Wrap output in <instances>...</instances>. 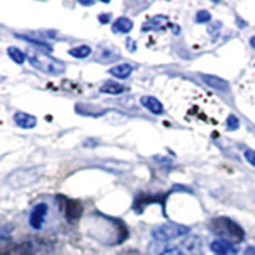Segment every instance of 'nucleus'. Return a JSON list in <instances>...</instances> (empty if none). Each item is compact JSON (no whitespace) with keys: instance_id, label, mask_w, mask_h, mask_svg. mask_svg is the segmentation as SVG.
I'll use <instances>...</instances> for the list:
<instances>
[{"instance_id":"nucleus-1","label":"nucleus","mask_w":255,"mask_h":255,"mask_svg":"<svg viewBox=\"0 0 255 255\" xmlns=\"http://www.w3.org/2000/svg\"><path fill=\"white\" fill-rule=\"evenodd\" d=\"M167 112L193 129L203 134H212L219 128L225 126V109L214 98L190 82L175 80L164 91Z\"/></svg>"},{"instance_id":"nucleus-2","label":"nucleus","mask_w":255,"mask_h":255,"mask_svg":"<svg viewBox=\"0 0 255 255\" xmlns=\"http://www.w3.org/2000/svg\"><path fill=\"white\" fill-rule=\"evenodd\" d=\"M26 56L29 62L34 66L35 69L42 70L43 74L48 75H62L66 72V64L51 58L50 54L45 51H40L38 48H27L26 50Z\"/></svg>"},{"instance_id":"nucleus-3","label":"nucleus","mask_w":255,"mask_h":255,"mask_svg":"<svg viewBox=\"0 0 255 255\" xmlns=\"http://www.w3.org/2000/svg\"><path fill=\"white\" fill-rule=\"evenodd\" d=\"M209 227L215 235H219L223 239V241L227 239L228 243L238 244L244 239L243 228L228 217H215L209 222Z\"/></svg>"},{"instance_id":"nucleus-4","label":"nucleus","mask_w":255,"mask_h":255,"mask_svg":"<svg viewBox=\"0 0 255 255\" xmlns=\"http://www.w3.org/2000/svg\"><path fill=\"white\" fill-rule=\"evenodd\" d=\"M38 247L32 241L14 243L8 238H0V255H35Z\"/></svg>"},{"instance_id":"nucleus-5","label":"nucleus","mask_w":255,"mask_h":255,"mask_svg":"<svg viewBox=\"0 0 255 255\" xmlns=\"http://www.w3.org/2000/svg\"><path fill=\"white\" fill-rule=\"evenodd\" d=\"M188 233V228L187 227H182L177 225V223H164V225H159L153 230V238L156 241H161V243H167V241H172V239H177L183 235Z\"/></svg>"},{"instance_id":"nucleus-6","label":"nucleus","mask_w":255,"mask_h":255,"mask_svg":"<svg viewBox=\"0 0 255 255\" xmlns=\"http://www.w3.org/2000/svg\"><path fill=\"white\" fill-rule=\"evenodd\" d=\"M239 93L243 94V98L255 104V59L249 64L239 82Z\"/></svg>"},{"instance_id":"nucleus-7","label":"nucleus","mask_w":255,"mask_h":255,"mask_svg":"<svg viewBox=\"0 0 255 255\" xmlns=\"http://www.w3.org/2000/svg\"><path fill=\"white\" fill-rule=\"evenodd\" d=\"M61 198V196H59ZM62 199V209H64V215H66L67 222L75 223L80 217H82L83 212V206L80 201H75V199H69V198H61Z\"/></svg>"},{"instance_id":"nucleus-8","label":"nucleus","mask_w":255,"mask_h":255,"mask_svg":"<svg viewBox=\"0 0 255 255\" xmlns=\"http://www.w3.org/2000/svg\"><path fill=\"white\" fill-rule=\"evenodd\" d=\"M171 29V22L169 18L166 16H153L150 18L145 24H142V32H148V30H158V32H163V30H169Z\"/></svg>"},{"instance_id":"nucleus-9","label":"nucleus","mask_w":255,"mask_h":255,"mask_svg":"<svg viewBox=\"0 0 255 255\" xmlns=\"http://www.w3.org/2000/svg\"><path fill=\"white\" fill-rule=\"evenodd\" d=\"M46 212H48V206L45 203H40L37 204L34 209L30 212V217H29V223L30 227L34 230H40L45 222V217H46Z\"/></svg>"},{"instance_id":"nucleus-10","label":"nucleus","mask_w":255,"mask_h":255,"mask_svg":"<svg viewBox=\"0 0 255 255\" xmlns=\"http://www.w3.org/2000/svg\"><path fill=\"white\" fill-rule=\"evenodd\" d=\"M211 251L217 255H238V247L233 246V243L223 241V239H217V241L211 243Z\"/></svg>"},{"instance_id":"nucleus-11","label":"nucleus","mask_w":255,"mask_h":255,"mask_svg":"<svg viewBox=\"0 0 255 255\" xmlns=\"http://www.w3.org/2000/svg\"><path fill=\"white\" fill-rule=\"evenodd\" d=\"M14 123L22 129H32L37 125V118L30 114H24V112H16L14 114Z\"/></svg>"},{"instance_id":"nucleus-12","label":"nucleus","mask_w":255,"mask_h":255,"mask_svg":"<svg viewBox=\"0 0 255 255\" xmlns=\"http://www.w3.org/2000/svg\"><path fill=\"white\" fill-rule=\"evenodd\" d=\"M140 104L143 107H147L151 114H155V115H159L164 112L163 104L159 102L156 98H151V96H143V98H140Z\"/></svg>"},{"instance_id":"nucleus-13","label":"nucleus","mask_w":255,"mask_h":255,"mask_svg":"<svg viewBox=\"0 0 255 255\" xmlns=\"http://www.w3.org/2000/svg\"><path fill=\"white\" fill-rule=\"evenodd\" d=\"M131 74H132V66H129V64H120V66L110 69V75H114L120 80L128 78Z\"/></svg>"},{"instance_id":"nucleus-14","label":"nucleus","mask_w":255,"mask_h":255,"mask_svg":"<svg viewBox=\"0 0 255 255\" xmlns=\"http://www.w3.org/2000/svg\"><path fill=\"white\" fill-rule=\"evenodd\" d=\"M131 29H132V21L128 18H118L114 24V27H112L115 34H128Z\"/></svg>"},{"instance_id":"nucleus-15","label":"nucleus","mask_w":255,"mask_h":255,"mask_svg":"<svg viewBox=\"0 0 255 255\" xmlns=\"http://www.w3.org/2000/svg\"><path fill=\"white\" fill-rule=\"evenodd\" d=\"M125 91H126V88L115 82H107L101 86V93H107V94H122Z\"/></svg>"},{"instance_id":"nucleus-16","label":"nucleus","mask_w":255,"mask_h":255,"mask_svg":"<svg viewBox=\"0 0 255 255\" xmlns=\"http://www.w3.org/2000/svg\"><path fill=\"white\" fill-rule=\"evenodd\" d=\"M69 54H70V56H74V58L83 59V58H88V56L91 54V48H90V46H86V45L75 46V48H72V50H69Z\"/></svg>"},{"instance_id":"nucleus-17","label":"nucleus","mask_w":255,"mask_h":255,"mask_svg":"<svg viewBox=\"0 0 255 255\" xmlns=\"http://www.w3.org/2000/svg\"><path fill=\"white\" fill-rule=\"evenodd\" d=\"M8 56L16 62V64H22L24 59H26V53L18 50V48H14V46H10L8 48Z\"/></svg>"},{"instance_id":"nucleus-18","label":"nucleus","mask_w":255,"mask_h":255,"mask_svg":"<svg viewBox=\"0 0 255 255\" xmlns=\"http://www.w3.org/2000/svg\"><path fill=\"white\" fill-rule=\"evenodd\" d=\"M204 82L207 85H211V86H215V88H227V83L223 82V80H217V78H214V77H204Z\"/></svg>"},{"instance_id":"nucleus-19","label":"nucleus","mask_w":255,"mask_h":255,"mask_svg":"<svg viewBox=\"0 0 255 255\" xmlns=\"http://www.w3.org/2000/svg\"><path fill=\"white\" fill-rule=\"evenodd\" d=\"M225 126L228 128V129H238V126H239L238 118H236V117H233V115H228Z\"/></svg>"},{"instance_id":"nucleus-20","label":"nucleus","mask_w":255,"mask_h":255,"mask_svg":"<svg viewBox=\"0 0 255 255\" xmlns=\"http://www.w3.org/2000/svg\"><path fill=\"white\" fill-rule=\"evenodd\" d=\"M244 158L255 167V151L254 150H246L244 151Z\"/></svg>"},{"instance_id":"nucleus-21","label":"nucleus","mask_w":255,"mask_h":255,"mask_svg":"<svg viewBox=\"0 0 255 255\" xmlns=\"http://www.w3.org/2000/svg\"><path fill=\"white\" fill-rule=\"evenodd\" d=\"M209 19H211V16H209V13H207V11H199L196 14V22H207Z\"/></svg>"},{"instance_id":"nucleus-22","label":"nucleus","mask_w":255,"mask_h":255,"mask_svg":"<svg viewBox=\"0 0 255 255\" xmlns=\"http://www.w3.org/2000/svg\"><path fill=\"white\" fill-rule=\"evenodd\" d=\"M159 255H185L180 249H169V251H166L163 254H159Z\"/></svg>"},{"instance_id":"nucleus-23","label":"nucleus","mask_w":255,"mask_h":255,"mask_svg":"<svg viewBox=\"0 0 255 255\" xmlns=\"http://www.w3.org/2000/svg\"><path fill=\"white\" fill-rule=\"evenodd\" d=\"M243 255H255V246H249V247H247Z\"/></svg>"},{"instance_id":"nucleus-24","label":"nucleus","mask_w":255,"mask_h":255,"mask_svg":"<svg viewBox=\"0 0 255 255\" xmlns=\"http://www.w3.org/2000/svg\"><path fill=\"white\" fill-rule=\"evenodd\" d=\"M120 255H140L137 251H126V252H123V254H120Z\"/></svg>"},{"instance_id":"nucleus-25","label":"nucleus","mask_w":255,"mask_h":255,"mask_svg":"<svg viewBox=\"0 0 255 255\" xmlns=\"http://www.w3.org/2000/svg\"><path fill=\"white\" fill-rule=\"evenodd\" d=\"M99 21L107 22V21H109V14H107V16H102V14H101V16H99Z\"/></svg>"},{"instance_id":"nucleus-26","label":"nucleus","mask_w":255,"mask_h":255,"mask_svg":"<svg viewBox=\"0 0 255 255\" xmlns=\"http://www.w3.org/2000/svg\"><path fill=\"white\" fill-rule=\"evenodd\" d=\"M251 45H252V48L255 50V37H252V38H251Z\"/></svg>"}]
</instances>
